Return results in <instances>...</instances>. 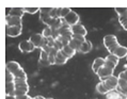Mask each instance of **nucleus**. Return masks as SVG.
I'll use <instances>...</instances> for the list:
<instances>
[{
    "label": "nucleus",
    "mask_w": 127,
    "mask_h": 99,
    "mask_svg": "<svg viewBox=\"0 0 127 99\" xmlns=\"http://www.w3.org/2000/svg\"><path fill=\"white\" fill-rule=\"evenodd\" d=\"M24 14H25V12H24L23 8H12L11 12H10L8 15L13 16V17H19V18H22Z\"/></svg>",
    "instance_id": "16"
},
{
    "label": "nucleus",
    "mask_w": 127,
    "mask_h": 99,
    "mask_svg": "<svg viewBox=\"0 0 127 99\" xmlns=\"http://www.w3.org/2000/svg\"><path fill=\"white\" fill-rule=\"evenodd\" d=\"M60 36V32H59V30L57 29H52V34H51V37L52 38H55V40H57V38Z\"/></svg>",
    "instance_id": "40"
},
{
    "label": "nucleus",
    "mask_w": 127,
    "mask_h": 99,
    "mask_svg": "<svg viewBox=\"0 0 127 99\" xmlns=\"http://www.w3.org/2000/svg\"><path fill=\"white\" fill-rule=\"evenodd\" d=\"M50 9L51 8H48V9H46V8H40V19L44 24H46L49 18H51L50 14H49V12H50Z\"/></svg>",
    "instance_id": "10"
},
{
    "label": "nucleus",
    "mask_w": 127,
    "mask_h": 99,
    "mask_svg": "<svg viewBox=\"0 0 127 99\" xmlns=\"http://www.w3.org/2000/svg\"><path fill=\"white\" fill-rule=\"evenodd\" d=\"M18 48H19V50L23 51V52H32L35 49L34 45L31 43L30 41H23V42H20L19 45H18Z\"/></svg>",
    "instance_id": "6"
},
{
    "label": "nucleus",
    "mask_w": 127,
    "mask_h": 99,
    "mask_svg": "<svg viewBox=\"0 0 127 99\" xmlns=\"http://www.w3.org/2000/svg\"><path fill=\"white\" fill-rule=\"evenodd\" d=\"M16 99H29V96H28V95H24V96L16 97Z\"/></svg>",
    "instance_id": "44"
},
{
    "label": "nucleus",
    "mask_w": 127,
    "mask_h": 99,
    "mask_svg": "<svg viewBox=\"0 0 127 99\" xmlns=\"http://www.w3.org/2000/svg\"><path fill=\"white\" fill-rule=\"evenodd\" d=\"M116 90H118L119 93L127 95V81L119 79V85H118V88H116Z\"/></svg>",
    "instance_id": "18"
},
{
    "label": "nucleus",
    "mask_w": 127,
    "mask_h": 99,
    "mask_svg": "<svg viewBox=\"0 0 127 99\" xmlns=\"http://www.w3.org/2000/svg\"><path fill=\"white\" fill-rule=\"evenodd\" d=\"M29 92V88L27 87H19L15 90V96L19 97V96H24V95H27V93Z\"/></svg>",
    "instance_id": "26"
},
{
    "label": "nucleus",
    "mask_w": 127,
    "mask_h": 99,
    "mask_svg": "<svg viewBox=\"0 0 127 99\" xmlns=\"http://www.w3.org/2000/svg\"><path fill=\"white\" fill-rule=\"evenodd\" d=\"M104 82L110 91H114L118 88V85H119V78L115 76H111V77H109L108 79H106Z\"/></svg>",
    "instance_id": "4"
},
{
    "label": "nucleus",
    "mask_w": 127,
    "mask_h": 99,
    "mask_svg": "<svg viewBox=\"0 0 127 99\" xmlns=\"http://www.w3.org/2000/svg\"><path fill=\"white\" fill-rule=\"evenodd\" d=\"M57 40L63 45V47H65V46H68L69 45V41L67 40V38H65V37H63V36H59Z\"/></svg>",
    "instance_id": "36"
},
{
    "label": "nucleus",
    "mask_w": 127,
    "mask_h": 99,
    "mask_svg": "<svg viewBox=\"0 0 127 99\" xmlns=\"http://www.w3.org/2000/svg\"><path fill=\"white\" fill-rule=\"evenodd\" d=\"M43 35L40 34V33H36V34H33L32 36L30 37V42L34 45L35 48H41L42 46V42H43Z\"/></svg>",
    "instance_id": "8"
},
{
    "label": "nucleus",
    "mask_w": 127,
    "mask_h": 99,
    "mask_svg": "<svg viewBox=\"0 0 127 99\" xmlns=\"http://www.w3.org/2000/svg\"><path fill=\"white\" fill-rule=\"evenodd\" d=\"M42 35H43L44 38H49L51 37V34H52V29L49 27H46L45 29H43V32L41 33Z\"/></svg>",
    "instance_id": "27"
},
{
    "label": "nucleus",
    "mask_w": 127,
    "mask_h": 99,
    "mask_svg": "<svg viewBox=\"0 0 127 99\" xmlns=\"http://www.w3.org/2000/svg\"><path fill=\"white\" fill-rule=\"evenodd\" d=\"M97 76H98V78H99L101 81H105L106 79H108L109 77L113 76V70L109 69V68H107V67H105V66H103L99 70H98Z\"/></svg>",
    "instance_id": "5"
},
{
    "label": "nucleus",
    "mask_w": 127,
    "mask_h": 99,
    "mask_svg": "<svg viewBox=\"0 0 127 99\" xmlns=\"http://www.w3.org/2000/svg\"><path fill=\"white\" fill-rule=\"evenodd\" d=\"M91 50H92V43H91L90 41H86L81 45L79 52H81V53H89Z\"/></svg>",
    "instance_id": "17"
},
{
    "label": "nucleus",
    "mask_w": 127,
    "mask_h": 99,
    "mask_svg": "<svg viewBox=\"0 0 127 99\" xmlns=\"http://www.w3.org/2000/svg\"><path fill=\"white\" fill-rule=\"evenodd\" d=\"M119 22L122 25L123 29L127 31V16H123V17H119Z\"/></svg>",
    "instance_id": "32"
},
{
    "label": "nucleus",
    "mask_w": 127,
    "mask_h": 99,
    "mask_svg": "<svg viewBox=\"0 0 127 99\" xmlns=\"http://www.w3.org/2000/svg\"><path fill=\"white\" fill-rule=\"evenodd\" d=\"M14 84H15L16 88H19V87H27V88H29V84H28L27 80H25V79H15V81H14Z\"/></svg>",
    "instance_id": "22"
},
{
    "label": "nucleus",
    "mask_w": 127,
    "mask_h": 99,
    "mask_svg": "<svg viewBox=\"0 0 127 99\" xmlns=\"http://www.w3.org/2000/svg\"><path fill=\"white\" fill-rule=\"evenodd\" d=\"M48 61H49V63H50V65L56 64V56H51V55H49Z\"/></svg>",
    "instance_id": "42"
},
{
    "label": "nucleus",
    "mask_w": 127,
    "mask_h": 99,
    "mask_svg": "<svg viewBox=\"0 0 127 99\" xmlns=\"http://www.w3.org/2000/svg\"><path fill=\"white\" fill-rule=\"evenodd\" d=\"M5 26H8V27L23 26V25H22V18H19V17H13V16L6 15L5 16Z\"/></svg>",
    "instance_id": "3"
},
{
    "label": "nucleus",
    "mask_w": 127,
    "mask_h": 99,
    "mask_svg": "<svg viewBox=\"0 0 127 99\" xmlns=\"http://www.w3.org/2000/svg\"><path fill=\"white\" fill-rule=\"evenodd\" d=\"M64 22L66 25H68L69 27H73V26H76V25L79 24V15L77 14L76 12L72 11L67 16L64 18Z\"/></svg>",
    "instance_id": "1"
},
{
    "label": "nucleus",
    "mask_w": 127,
    "mask_h": 99,
    "mask_svg": "<svg viewBox=\"0 0 127 99\" xmlns=\"http://www.w3.org/2000/svg\"><path fill=\"white\" fill-rule=\"evenodd\" d=\"M47 41H48V46H49L50 48L56 47V40H55V38L49 37V38H47Z\"/></svg>",
    "instance_id": "38"
},
{
    "label": "nucleus",
    "mask_w": 127,
    "mask_h": 99,
    "mask_svg": "<svg viewBox=\"0 0 127 99\" xmlns=\"http://www.w3.org/2000/svg\"><path fill=\"white\" fill-rule=\"evenodd\" d=\"M105 60H107V61H110L112 63H114V64L118 65V63H119V58H116V56L114 54H108L107 56H106V59Z\"/></svg>",
    "instance_id": "30"
},
{
    "label": "nucleus",
    "mask_w": 127,
    "mask_h": 99,
    "mask_svg": "<svg viewBox=\"0 0 127 99\" xmlns=\"http://www.w3.org/2000/svg\"><path fill=\"white\" fill-rule=\"evenodd\" d=\"M121 98V93H119L118 91H110L107 94V99H120Z\"/></svg>",
    "instance_id": "25"
},
{
    "label": "nucleus",
    "mask_w": 127,
    "mask_h": 99,
    "mask_svg": "<svg viewBox=\"0 0 127 99\" xmlns=\"http://www.w3.org/2000/svg\"><path fill=\"white\" fill-rule=\"evenodd\" d=\"M83 43L82 42H80L79 40H77V38H72L70 40V42H69V47L70 48H73L75 51H79V49H80V47H81V45H82Z\"/></svg>",
    "instance_id": "19"
},
{
    "label": "nucleus",
    "mask_w": 127,
    "mask_h": 99,
    "mask_svg": "<svg viewBox=\"0 0 127 99\" xmlns=\"http://www.w3.org/2000/svg\"><path fill=\"white\" fill-rule=\"evenodd\" d=\"M125 72H126V74H127V69H126V70H125Z\"/></svg>",
    "instance_id": "48"
},
{
    "label": "nucleus",
    "mask_w": 127,
    "mask_h": 99,
    "mask_svg": "<svg viewBox=\"0 0 127 99\" xmlns=\"http://www.w3.org/2000/svg\"><path fill=\"white\" fill-rule=\"evenodd\" d=\"M96 90H97V92L98 93H100V94H106L107 95L109 92H110V90L107 87V85L105 84V82L104 81H100L99 83L96 85Z\"/></svg>",
    "instance_id": "21"
},
{
    "label": "nucleus",
    "mask_w": 127,
    "mask_h": 99,
    "mask_svg": "<svg viewBox=\"0 0 127 99\" xmlns=\"http://www.w3.org/2000/svg\"><path fill=\"white\" fill-rule=\"evenodd\" d=\"M126 59H127V56H126Z\"/></svg>",
    "instance_id": "49"
},
{
    "label": "nucleus",
    "mask_w": 127,
    "mask_h": 99,
    "mask_svg": "<svg viewBox=\"0 0 127 99\" xmlns=\"http://www.w3.org/2000/svg\"><path fill=\"white\" fill-rule=\"evenodd\" d=\"M5 99H16V97H13V96H9V95H6Z\"/></svg>",
    "instance_id": "45"
},
{
    "label": "nucleus",
    "mask_w": 127,
    "mask_h": 99,
    "mask_svg": "<svg viewBox=\"0 0 127 99\" xmlns=\"http://www.w3.org/2000/svg\"><path fill=\"white\" fill-rule=\"evenodd\" d=\"M34 99H46V98H44L42 96H36V97H34Z\"/></svg>",
    "instance_id": "46"
},
{
    "label": "nucleus",
    "mask_w": 127,
    "mask_h": 99,
    "mask_svg": "<svg viewBox=\"0 0 127 99\" xmlns=\"http://www.w3.org/2000/svg\"><path fill=\"white\" fill-rule=\"evenodd\" d=\"M58 52H59V50L56 47H52V48H50V51H49V55H51V56H57V54H58Z\"/></svg>",
    "instance_id": "39"
},
{
    "label": "nucleus",
    "mask_w": 127,
    "mask_h": 99,
    "mask_svg": "<svg viewBox=\"0 0 127 99\" xmlns=\"http://www.w3.org/2000/svg\"><path fill=\"white\" fill-rule=\"evenodd\" d=\"M25 13H30V14H34L37 11H40V8H23Z\"/></svg>",
    "instance_id": "34"
},
{
    "label": "nucleus",
    "mask_w": 127,
    "mask_h": 99,
    "mask_svg": "<svg viewBox=\"0 0 127 99\" xmlns=\"http://www.w3.org/2000/svg\"><path fill=\"white\" fill-rule=\"evenodd\" d=\"M118 42V38H116L115 35H106L103 40V43H104V46L106 48H108L109 46H111L112 44H114Z\"/></svg>",
    "instance_id": "12"
},
{
    "label": "nucleus",
    "mask_w": 127,
    "mask_h": 99,
    "mask_svg": "<svg viewBox=\"0 0 127 99\" xmlns=\"http://www.w3.org/2000/svg\"><path fill=\"white\" fill-rule=\"evenodd\" d=\"M23 32V26L18 27H8L5 26V34L10 37H17Z\"/></svg>",
    "instance_id": "2"
},
{
    "label": "nucleus",
    "mask_w": 127,
    "mask_h": 99,
    "mask_svg": "<svg viewBox=\"0 0 127 99\" xmlns=\"http://www.w3.org/2000/svg\"><path fill=\"white\" fill-rule=\"evenodd\" d=\"M119 79L120 80H125V81H127V74H126V72L124 70V72H121L120 73V75H119Z\"/></svg>",
    "instance_id": "41"
},
{
    "label": "nucleus",
    "mask_w": 127,
    "mask_h": 99,
    "mask_svg": "<svg viewBox=\"0 0 127 99\" xmlns=\"http://www.w3.org/2000/svg\"><path fill=\"white\" fill-rule=\"evenodd\" d=\"M49 14H50V17H51V18L58 19V18H59V17H58V8H51Z\"/></svg>",
    "instance_id": "33"
},
{
    "label": "nucleus",
    "mask_w": 127,
    "mask_h": 99,
    "mask_svg": "<svg viewBox=\"0 0 127 99\" xmlns=\"http://www.w3.org/2000/svg\"><path fill=\"white\" fill-rule=\"evenodd\" d=\"M48 59H49V53L45 51H41V55H40L41 61H48Z\"/></svg>",
    "instance_id": "37"
},
{
    "label": "nucleus",
    "mask_w": 127,
    "mask_h": 99,
    "mask_svg": "<svg viewBox=\"0 0 127 99\" xmlns=\"http://www.w3.org/2000/svg\"><path fill=\"white\" fill-rule=\"evenodd\" d=\"M105 67H107V68H109V69H112V70H114V68L118 65L116 64H114V63H112V62H110V61H107V60H105V65H104Z\"/></svg>",
    "instance_id": "35"
},
{
    "label": "nucleus",
    "mask_w": 127,
    "mask_h": 99,
    "mask_svg": "<svg viewBox=\"0 0 127 99\" xmlns=\"http://www.w3.org/2000/svg\"><path fill=\"white\" fill-rule=\"evenodd\" d=\"M72 32H73L74 35H81V36L86 37L88 31H87V29H86V27L84 26H82L81 24H78V25H76V26L72 27Z\"/></svg>",
    "instance_id": "7"
},
{
    "label": "nucleus",
    "mask_w": 127,
    "mask_h": 99,
    "mask_svg": "<svg viewBox=\"0 0 127 99\" xmlns=\"http://www.w3.org/2000/svg\"><path fill=\"white\" fill-rule=\"evenodd\" d=\"M113 54L119 59L125 58V56H127V47H125V46H120V47L114 51Z\"/></svg>",
    "instance_id": "14"
},
{
    "label": "nucleus",
    "mask_w": 127,
    "mask_h": 99,
    "mask_svg": "<svg viewBox=\"0 0 127 99\" xmlns=\"http://www.w3.org/2000/svg\"><path fill=\"white\" fill-rule=\"evenodd\" d=\"M42 51H45V52H47V53H49V51H50V47H49L48 45L44 46V47H42Z\"/></svg>",
    "instance_id": "43"
},
{
    "label": "nucleus",
    "mask_w": 127,
    "mask_h": 99,
    "mask_svg": "<svg viewBox=\"0 0 127 99\" xmlns=\"http://www.w3.org/2000/svg\"><path fill=\"white\" fill-rule=\"evenodd\" d=\"M13 75H14V77H15V79H25V80H27V75H26V73H25V70L23 68L18 69L16 73H14Z\"/></svg>",
    "instance_id": "24"
},
{
    "label": "nucleus",
    "mask_w": 127,
    "mask_h": 99,
    "mask_svg": "<svg viewBox=\"0 0 127 99\" xmlns=\"http://www.w3.org/2000/svg\"><path fill=\"white\" fill-rule=\"evenodd\" d=\"M20 68H22V67H20L19 63L16 62V61H10V62L6 63V66H5L6 72H9V73H11V74L16 73L17 70L20 69Z\"/></svg>",
    "instance_id": "9"
},
{
    "label": "nucleus",
    "mask_w": 127,
    "mask_h": 99,
    "mask_svg": "<svg viewBox=\"0 0 127 99\" xmlns=\"http://www.w3.org/2000/svg\"><path fill=\"white\" fill-rule=\"evenodd\" d=\"M15 81V77L13 74L6 72L5 73V83H10V82H14Z\"/></svg>",
    "instance_id": "31"
},
{
    "label": "nucleus",
    "mask_w": 127,
    "mask_h": 99,
    "mask_svg": "<svg viewBox=\"0 0 127 99\" xmlns=\"http://www.w3.org/2000/svg\"><path fill=\"white\" fill-rule=\"evenodd\" d=\"M46 99H52V98H46Z\"/></svg>",
    "instance_id": "47"
},
{
    "label": "nucleus",
    "mask_w": 127,
    "mask_h": 99,
    "mask_svg": "<svg viewBox=\"0 0 127 99\" xmlns=\"http://www.w3.org/2000/svg\"><path fill=\"white\" fill-rule=\"evenodd\" d=\"M104 65H105V59H103V58H97V59H95L94 62H93V64H92V69H93V72H94L95 74H97L98 70H99Z\"/></svg>",
    "instance_id": "11"
},
{
    "label": "nucleus",
    "mask_w": 127,
    "mask_h": 99,
    "mask_svg": "<svg viewBox=\"0 0 127 99\" xmlns=\"http://www.w3.org/2000/svg\"><path fill=\"white\" fill-rule=\"evenodd\" d=\"M67 56H66L64 53H63V51L62 50H60L58 52V54L57 56H56V64H58V65H63V64H65L66 62H67Z\"/></svg>",
    "instance_id": "13"
},
{
    "label": "nucleus",
    "mask_w": 127,
    "mask_h": 99,
    "mask_svg": "<svg viewBox=\"0 0 127 99\" xmlns=\"http://www.w3.org/2000/svg\"><path fill=\"white\" fill-rule=\"evenodd\" d=\"M62 51H63V53L67 56V59L72 58V56H74V55H75V53H76V51L74 50L73 48H70L69 46H65V47L62 49Z\"/></svg>",
    "instance_id": "23"
},
{
    "label": "nucleus",
    "mask_w": 127,
    "mask_h": 99,
    "mask_svg": "<svg viewBox=\"0 0 127 99\" xmlns=\"http://www.w3.org/2000/svg\"><path fill=\"white\" fill-rule=\"evenodd\" d=\"M120 46H121V45L119 44V42H116V43L112 44L111 46H109V47L107 48V50L109 51V53H110V54H113V53H114V51L120 47Z\"/></svg>",
    "instance_id": "28"
},
{
    "label": "nucleus",
    "mask_w": 127,
    "mask_h": 99,
    "mask_svg": "<svg viewBox=\"0 0 127 99\" xmlns=\"http://www.w3.org/2000/svg\"><path fill=\"white\" fill-rule=\"evenodd\" d=\"M70 12L72 10L69 8H58V17L60 19H64Z\"/></svg>",
    "instance_id": "20"
},
{
    "label": "nucleus",
    "mask_w": 127,
    "mask_h": 99,
    "mask_svg": "<svg viewBox=\"0 0 127 99\" xmlns=\"http://www.w3.org/2000/svg\"><path fill=\"white\" fill-rule=\"evenodd\" d=\"M115 11L118 13L119 17L127 16V8H115Z\"/></svg>",
    "instance_id": "29"
},
{
    "label": "nucleus",
    "mask_w": 127,
    "mask_h": 99,
    "mask_svg": "<svg viewBox=\"0 0 127 99\" xmlns=\"http://www.w3.org/2000/svg\"><path fill=\"white\" fill-rule=\"evenodd\" d=\"M15 84L14 82H10V83H5V94L9 95V96H13V97H16L15 96Z\"/></svg>",
    "instance_id": "15"
}]
</instances>
